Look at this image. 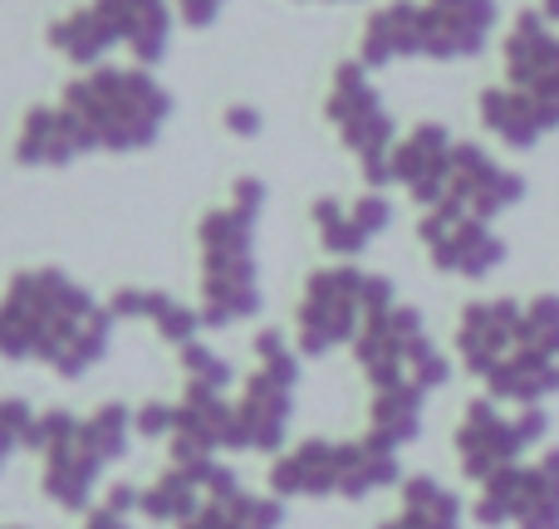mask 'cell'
<instances>
[{
  "instance_id": "cell-19",
  "label": "cell",
  "mask_w": 559,
  "mask_h": 529,
  "mask_svg": "<svg viewBox=\"0 0 559 529\" xmlns=\"http://www.w3.org/2000/svg\"><path fill=\"white\" fill-rule=\"evenodd\" d=\"M271 495H338V442H299L271 466Z\"/></svg>"
},
{
  "instance_id": "cell-33",
  "label": "cell",
  "mask_w": 559,
  "mask_h": 529,
  "mask_svg": "<svg viewBox=\"0 0 559 529\" xmlns=\"http://www.w3.org/2000/svg\"><path fill=\"white\" fill-rule=\"evenodd\" d=\"M177 5H182V15L192 20V25H206V20L216 15V5H222V0H177Z\"/></svg>"
},
{
  "instance_id": "cell-17",
  "label": "cell",
  "mask_w": 559,
  "mask_h": 529,
  "mask_svg": "<svg viewBox=\"0 0 559 529\" xmlns=\"http://www.w3.org/2000/svg\"><path fill=\"white\" fill-rule=\"evenodd\" d=\"M314 221H319V236H324V251L354 261V255L364 251V245L373 241V236L383 231L388 221H393V206H388L378 192L358 196L354 206L324 196V202H314Z\"/></svg>"
},
{
  "instance_id": "cell-34",
  "label": "cell",
  "mask_w": 559,
  "mask_h": 529,
  "mask_svg": "<svg viewBox=\"0 0 559 529\" xmlns=\"http://www.w3.org/2000/svg\"><path fill=\"white\" fill-rule=\"evenodd\" d=\"M540 10H545V15H550L555 25H559V0H555V5H540Z\"/></svg>"
},
{
  "instance_id": "cell-3",
  "label": "cell",
  "mask_w": 559,
  "mask_h": 529,
  "mask_svg": "<svg viewBox=\"0 0 559 529\" xmlns=\"http://www.w3.org/2000/svg\"><path fill=\"white\" fill-rule=\"evenodd\" d=\"M167 108L173 98L138 69H94L88 79L64 88V113L74 118L84 147H114V153L147 147Z\"/></svg>"
},
{
  "instance_id": "cell-20",
  "label": "cell",
  "mask_w": 559,
  "mask_h": 529,
  "mask_svg": "<svg viewBox=\"0 0 559 529\" xmlns=\"http://www.w3.org/2000/svg\"><path fill=\"white\" fill-rule=\"evenodd\" d=\"M285 520V505H280V495H251L241 491V485H222V491H212L202 501V510L192 515V520H182L177 529H280Z\"/></svg>"
},
{
  "instance_id": "cell-27",
  "label": "cell",
  "mask_w": 559,
  "mask_h": 529,
  "mask_svg": "<svg viewBox=\"0 0 559 529\" xmlns=\"http://www.w3.org/2000/svg\"><path fill=\"white\" fill-rule=\"evenodd\" d=\"M423 387L403 383V387H378L373 393V426H368V436L373 442H383L388 452H397V446H407L417 432H423Z\"/></svg>"
},
{
  "instance_id": "cell-16",
  "label": "cell",
  "mask_w": 559,
  "mask_h": 529,
  "mask_svg": "<svg viewBox=\"0 0 559 529\" xmlns=\"http://www.w3.org/2000/svg\"><path fill=\"white\" fill-rule=\"evenodd\" d=\"M452 153H456V143L442 123L413 128L403 143H393V182H403L407 192H413V202H423L427 212H432V206H442V196H447Z\"/></svg>"
},
{
  "instance_id": "cell-6",
  "label": "cell",
  "mask_w": 559,
  "mask_h": 529,
  "mask_svg": "<svg viewBox=\"0 0 559 529\" xmlns=\"http://www.w3.org/2000/svg\"><path fill=\"white\" fill-rule=\"evenodd\" d=\"M255 358L261 368L246 377V393L236 402V432H241V452H280L289 412H295L299 358L275 328L255 338Z\"/></svg>"
},
{
  "instance_id": "cell-15",
  "label": "cell",
  "mask_w": 559,
  "mask_h": 529,
  "mask_svg": "<svg viewBox=\"0 0 559 529\" xmlns=\"http://www.w3.org/2000/svg\"><path fill=\"white\" fill-rule=\"evenodd\" d=\"M496 0H423V55L472 59L491 45Z\"/></svg>"
},
{
  "instance_id": "cell-7",
  "label": "cell",
  "mask_w": 559,
  "mask_h": 529,
  "mask_svg": "<svg viewBox=\"0 0 559 529\" xmlns=\"http://www.w3.org/2000/svg\"><path fill=\"white\" fill-rule=\"evenodd\" d=\"M545 426H550V417H545L540 407H521L515 417H506L501 407H496V397H476V402L466 407L462 426H456V456H462V471L472 476L476 485L491 481L496 471L515 466L535 442H540Z\"/></svg>"
},
{
  "instance_id": "cell-29",
  "label": "cell",
  "mask_w": 559,
  "mask_h": 529,
  "mask_svg": "<svg viewBox=\"0 0 559 529\" xmlns=\"http://www.w3.org/2000/svg\"><path fill=\"white\" fill-rule=\"evenodd\" d=\"M182 353V368H187V383L192 387H216V393H226V383H236V373H231V363L226 358H216L206 344H182L177 348Z\"/></svg>"
},
{
  "instance_id": "cell-5",
  "label": "cell",
  "mask_w": 559,
  "mask_h": 529,
  "mask_svg": "<svg viewBox=\"0 0 559 529\" xmlns=\"http://www.w3.org/2000/svg\"><path fill=\"white\" fill-rule=\"evenodd\" d=\"M397 299H393V279L383 275H368L358 265H334V269H319L314 279L305 285V299H299V353H329L338 344H354L364 318L388 314Z\"/></svg>"
},
{
  "instance_id": "cell-35",
  "label": "cell",
  "mask_w": 559,
  "mask_h": 529,
  "mask_svg": "<svg viewBox=\"0 0 559 529\" xmlns=\"http://www.w3.org/2000/svg\"><path fill=\"white\" fill-rule=\"evenodd\" d=\"M540 5H555V0H540Z\"/></svg>"
},
{
  "instance_id": "cell-25",
  "label": "cell",
  "mask_w": 559,
  "mask_h": 529,
  "mask_svg": "<svg viewBox=\"0 0 559 529\" xmlns=\"http://www.w3.org/2000/svg\"><path fill=\"white\" fill-rule=\"evenodd\" d=\"M74 153H84V137H79L74 118L64 108H35L20 128V163H69Z\"/></svg>"
},
{
  "instance_id": "cell-32",
  "label": "cell",
  "mask_w": 559,
  "mask_h": 529,
  "mask_svg": "<svg viewBox=\"0 0 559 529\" xmlns=\"http://www.w3.org/2000/svg\"><path fill=\"white\" fill-rule=\"evenodd\" d=\"M133 426L143 436H173V402H147L133 412Z\"/></svg>"
},
{
  "instance_id": "cell-21",
  "label": "cell",
  "mask_w": 559,
  "mask_h": 529,
  "mask_svg": "<svg viewBox=\"0 0 559 529\" xmlns=\"http://www.w3.org/2000/svg\"><path fill=\"white\" fill-rule=\"evenodd\" d=\"M114 39H128L143 64H157L167 49V5L163 0H94Z\"/></svg>"
},
{
  "instance_id": "cell-8",
  "label": "cell",
  "mask_w": 559,
  "mask_h": 529,
  "mask_svg": "<svg viewBox=\"0 0 559 529\" xmlns=\"http://www.w3.org/2000/svg\"><path fill=\"white\" fill-rule=\"evenodd\" d=\"M476 520L486 529H559V452H545L535 466H506L481 481Z\"/></svg>"
},
{
  "instance_id": "cell-23",
  "label": "cell",
  "mask_w": 559,
  "mask_h": 529,
  "mask_svg": "<svg viewBox=\"0 0 559 529\" xmlns=\"http://www.w3.org/2000/svg\"><path fill=\"white\" fill-rule=\"evenodd\" d=\"M393 481H397V452H388L373 436L338 442V495L344 501H364V495L383 491Z\"/></svg>"
},
{
  "instance_id": "cell-28",
  "label": "cell",
  "mask_w": 559,
  "mask_h": 529,
  "mask_svg": "<svg viewBox=\"0 0 559 529\" xmlns=\"http://www.w3.org/2000/svg\"><path fill=\"white\" fill-rule=\"evenodd\" d=\"M49 39H55V49H64L74 64H94L108 45H118L114 29H108V20L98 15V5L79 10V15H69V20H59V25L49 29Z\"/></svg>"
},
{
  "instance_id": "cell-2",
  "label": "cell",
  "mask_w": 559,
  "mask_h": 529,
  "mask_svg": "<svg viewBox=\"0 0 559 529\" xmlns=\"http://www.w3.org/2000/svg\"><path fill=\"white\" fill-rule=\"evenodd\" d=\"M128 432L133 412L118 402L98 407L94 417H74V412H45L35 422L29 452L45 456V495L64 510H84L94 501V485L104 476L108 461L128 452Z\"/></svg>"
},
{
  "instance_id": "cell-1",
  "label": "cell",
  "mask_w": 559,
  "mask_h": 529,
  "mask_svg": "<svg viewBox=\"0 0 559 529\" xmlns=\"http://www.w3.org/2000/svg\"><path fill=\"white\" fill-rule=\"evenodd\" d=\"M114 318V309L94 304V294L59 269H25L0 299V358H35L59 377H79L108 353Z\"/></svg>"
},
{
  "instance_id": "cell-12",
  "label": "cell",
  "mask_w": 559,
  "mask_h": 529,
  "mask_svg": "<svg viewBox=\"0 0 559 529\" xmlns=\"http://www.w3.org/2000/svg\"><path fill=\"white\" fill-rule=\"evenodd\" d=\"M521 196H525L521 172L501 167L481 143H456L442 206H456V212H472V216H481V221H496V216L511 212Z\"/></svg>"
},
{
  "instance_id": "cell-26",
  "label": "cell",
  "mask_w": 559,
  "mask_h": 529,
  "mask_svg": "<svg viewBox=\"0 0 559 529\" xmlns=\"http://www.w3.org/2000/svg\"><path fill=\"white\" fill-rule=\"evenodd\" d=\"M378 529H462V501L432 476H413L403 485V510Z\"/></svg>"
},
{
  "instance_id": "cell-31",
  "label": "cell",
  "mask_w": 559,
  "mask_h": 529,
  "mask_svg": "<svg viewBox=\"0 0 559 529\" xmlns=\"http://www.w3.org/2000/svg\"><path fill=\"white\" fill-rule=\"evenodd\" d=\"M128 510H138V491L133 485H118V491H108V501L88 515L84 529H128Z\"/></svg>"
},
{
  "instance_id": "cell-13",
  "label": "cell",
  "mask_w": 559,
  "mask_h": 529,
  "mask_svg": "<svg viewBox=\"0 0 559 529\" xmlns=\"http://www.w3.org/2000/svg\"><path fill=\"white\" fill-rule=\"evenodd\" d=\"M525 344V304L521 299H476L456 318V353H462L466 373L486 377L496 363Z\"/></svg>"
},
{
  "instance_id": "cell-18",
  "label": "cell",
  "mask_w": 559,
  "mask_h": 529,
  "mask_svg": "<svg viewBox=\"0 0 559 529\" xmlns=\"http://www.w3.org/2000/svg\"><path fill=\"white\" fill-rule=\"evenodd\" d=\"M481 123L491 137H501L506 147H515V153H525V147H535L540 137H550V118H545V108L535 104L525 88L515 84H491L481 94Z\"/></svg>"
},
{
  "instance_id": "cell-4",
  "label": "cell",
  "mask_w": 559,
  "mask_h": 529,
  "mask_svg": "<svg viewBox=\"0 0 559 529\" xmlns=\"http://www.w3.org/2000/svg\"><path fill=\"white\" fill-rule=\"evenodd\" d=\"M261 202H265V187L246 177V182H236V202L202 221V255H206L202 314L212 328L236 324V318L255 314V304H261L255 265H251V236H255Z\"/></svg>"
},
{
  "instance_id": "cell-11",
  "label": "cell",
  "mask_w": 559,
  "mask_h": 529,
  "mask_svg": "<svg viewBox=\"0 0 559 529\" xmlns=\"http://www.w3.org/2000/svg\"><path fill=\"white\" fill-rule=\"evenodd\" d=\"M417 236H423L432 265L447 269V275L481 279L506 261V241L491 231V221H481L472 212H456V206H432L423 216V226H417Z\"/></svg>"
},
{
  "instance_id": "cell-30",
  "label": "cell",
  "mask_w": 559,
  "mask_h": 529,
  "mask_svg": "<svg viewBox=\"0 0 559 529\" xmlns=\"http://www.w3.org/2000/svg\"><path fill=\"white\" fill-rule=\"evenodd\" d=\"M35 422H39V417L29 412V402H20V397H0V466H5V456L20 452V446L29 452Z\"/></svg>"
},
{
  "instance_id": "cell-24",
  "label": "cell",
  "mask_w": 559,
  "mask_h": 529,
  "mask_svg": "<svg viewBox=\"0 0 559 529\" xmlns=\"http://www.w3.org/2000/svg\"><path fill=\"white\" fill-rule=\"evenodd\" d=\"M108 309L123 314V318H153L157 334H163L167 344H177V348L192 344L197 328H202V314H192V309L177 304V299L163 294V289H118Z\"/></svg>"
},
{
  "instance_id": "cell-22",
  "label": "cell",
  "mask_w": 559,
  "mask_h": 529,
  "mask_svg": "<svg viewBox=\"0 0 559 529\" xmlns=\"http://www.w3.org/2000/svg\"><path fill=\"white\" fill-rule=\"evenodd\" d=\"M403 55H423V5L417 0H393V5L373 10L364 29V59L368 64H388Z\"/></svg>"
},
{
  "instance_id": "cell-10",
  "label": "cell",
  "mask_w": 559,
  "mask_h": 529,
  "mask_svg": "<svg viewBox=\"0 0 559 529\" xmlns=\"http://www.w3.org/2000/svg\"><path fill=\"white\" fill-rule=\"evenodd\" d=\"M506 84L525 88L559 128V25L545 10H521L506 29Z\"/></svg>"
},
{
  "instance_id": "cell-14",
  "label": "cell",
  "mask_w": 559,
  "mask_h": 529,
  "mask_svg": "<svg viewBox=\"0 0 559 529\" xmlns=\"http://www.w3.org/2000/svg\"><path fill=\"white\" fill-rule=\"evenodd\" d=\"M236 476L226 471L216 456H177L147 491H138V510L157 525H182L202 510V501L222 485H231Z\"/></svg>"
},
{
  "instance_id": "cell-9",
  "label": "cell",
  "mask_w": 559,
  "mask_h": 529,
  "mask_svg": "<svg viewBox=\"0 0 559 529\" xmlns=\"http://www.w3.org/2000/svg\"><path fill=\"white\" fill-rule=\"evenodd\" d=\"M329 118L344 133V143L354 147L358 167H364L368 187L393 182V118L383 113L373 84L364 79L358 64H344L334 79V98H329Z\"/></svg>"
}]
</instances>
